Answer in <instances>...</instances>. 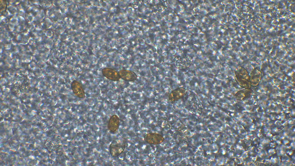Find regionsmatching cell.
Instances as JSON below:
<instances>
[{"instance_id":"obj_1","label":"cell","mask_w":295,"mask_h":166,"mask_svg":"<svg viewBox=\"0 0 295 166\" xmlns=\"http://www.w3.org/2000/svg\"><path fill=\"white\" fill-rule=\"evenodd\" d=\"M125 144L122 140L117 139L111 143L110 147V151L111 156L116 157L120 155L124 150Z\"/></svg>"},{"instance_id":"obj_8","label":"cell","mask_w":295,"mask_h":166,"mask_svg":"<svg viewBox=\"0 0 295 166\" xmlns=\"http://www.w3.org/2000/svg\"><path fill=\"white\" fill-rule=\"evenodd\" d=\"M261 77V73L258 70L253 71L251 73L250 78V83L252 86H256L259 83Z\"/></svg>"},{"instance_id":"obj_5","label":"cell","mask_w":295,"mask_h":166,"mask_svg":"<svg viewBox=\"0 0 295 166\" xmlns=\"http://www.w3.org/2000/svg\"><path fill=\"white\" fill-rule=\"evenodd\" d=\"M71 88L73 94L80 99H83L85 96L84 88L78 81L76 80L73 81L71 84Z\"/></svg>"},{"instance_id":"obj_4","label":"cell","mask_w":295,"mask_h":166,"mask_svg":"<svg viewBox=\"0 0 295 166\" xmlns=\"http://www.w3.org/2000/svg\"><path fill=\"white\" fill-rule=\"evenodd\" d=\"M145 140L149 144L156 145L162 143L164 140L163 137L160 134L155 133H149L144 137Z\"/></svg>"},{"instance_id":"obj_2","label":"cell","mask_w":295,"mask_h":166,"mask_svg":"<svg viewBox=\"0 0 295 166\" xmlns=\"http://www.w3.org/2000/svg\"><path fill=\"white\" fill-rule=\"evenodd\" d=\"M237 80L238 83L241 87L249 88L250 86L249 75L245 70H241V71H238Z\"/></svg>"},{"instance_id":"obj_3","label":"cell","mask_w":295,"mask_h":166,"mask_svg":"<svg viewBox=\"0 0 295 166\" xmlns=\"http://www.w3.org/2000/svg\"><path fill=\"white\" fill-rule=\"evenodd\" d=\"M101 72L105 77L112 81H119L120 78L118 72L111 68H104L102 69Z\"/></svg>"},{"instance_id":"obj_6","label":"cell","mask_w":295,"mask_h":166,"mask_svg":"<svg viewBox=\"0 0 295 166\" xmlns=\"http://www.w3.org/2000/svg\"><path fill=\"white\" fill-rule=\"evenodd\" d=\"M120 78L128 82H133L138 78L136 73L134 72L127 69H122L118 72Z\"/></svg>"},{"instance_id":"obj_7","label":"cell","mask_w":295,"mask_h":166,"mask_svg":"<svg viewBox=\"0 0 295 166\" xmlns=\"http://www.w3.org/2000/svg\"><path fill=\"white\" fill-rule=\"evenodd\" d=\"M119 124V117L117 115L114 114L109 120L107 125L108 129L111 132L114 133L118 129Z\"/></svg>"}]
</instances>
